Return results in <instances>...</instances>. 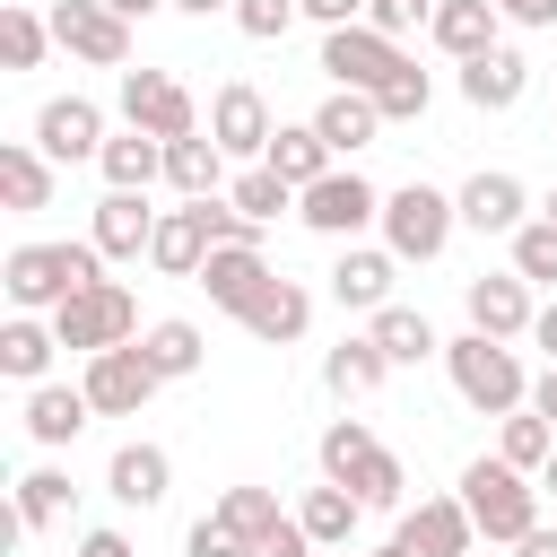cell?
I'll use <instances>...</instances> for the list:
<instances>
[{
	"instance_id": "obj_1",
	"label": "cell",
	"mask_w": 557,
	"mask_h": 557,
	"mask_svg": "<svg viewBox=\"0 0 557 557\" xmlns=\"http://www.w3.org/2000/svg\"><path fill=\"white\" fill-rule=\"evenodd\" d=\"M96 278H104V252L87 235H70V244H9V261H0V296L17 313H61Z\"/></svg>"
},
{
	"instance_id": "obj_2",
	"label": "cell",
	"mask_w": 557,
	"mask_h": 557,
	"mask_svg": "<svg viewBox=\"0 0 557 557\" xmlns=\"http://www.w3.org/2000/svg\"><path fill=\"white\" fill-rule=\"evenodd\" d=\"M444 374H453L461 409H479V418H513V409H531V374H522V348H513V339L461 331V339H444Z\"/></svg>"
},
{
	"instance_id": "obj_3",
	"label": "cell",
	"mask_w": 557,
	"mask_h": 557,
	"mask_svg": "<svg viewBox=\"0 0 557 557\" xmlns=\"http://www.w3.org/2000/svg\"><path fill=\"white\" fill-rule=\"evenodd\" d=\"M461 505H470L479 540H496V548H522V540L540 531V479L513 470V461H496V453H479V461L461 470Z\"/></svg>"
},
{
	"instance_id": "obj_4",
	"label": "cell",
	"mask_w": 557,
	"mask_h": 557,
	"mask_svg": "<svg viewBox=\"0 0 557 557\" xmlns=\"http://www.w3.org/2000/svg\"><path fill=\"white\" fill-rule=\"evenodd\" d=\"M453 226H461V200H453V191H435V183L383 191V252H392V261H444Z\"/></svg>"
},
{
	"instance_id": "obj_5",
	"label": "cell",
	"mask_w": 557,
	"mask_h": 557,
	"mask_svg": "<svg viewBox=\"0 0 557 557\" xmlns=\"http://www.w3.org/2000/svg\"><path fill=\"white\" fill-rule=\"evenodd\" d=\"M52 331H61V348H78V357L131 348V339H139V296H131L122 278H96V287H78V296L52 313Z\"/></svg>"
},
{
	"instance_id": "obj_6",
	"label": "cell",
	"mask_w": 557,
	"mask_h": 557,
	"mask_svg": "<svg viewBox=\"0 0 557 557\" xmlns=\"http://www.w3.org/2000/svg\"><path fill=\"white\" fill-rule=\"evenodd\" d=\"M122 131H148V139H191V131H209L200 122V104H191V87L174 78V70H122Z\"/></svg>"
},
{
	"instance_id": "obj_7",
	"label": "cell",
	"mask_w": 557,
	"mask_h": 557,
	"mask_svg": "<svg viewBox=\"0 0 557 557\" xmlns=\"http://www.w3.org/2000/svg\"><path fill=\"white\" fill-rule=\"evenodd\" d=\"M296 218H305L313 235H331V244H357L366 226H383V191H374L357 165H331L313 191H296Z\"/></svg>"
},
{
	"instance_id": "obj_8",
	"label": "cell",
	"mask_w": 557,
	"mask_h": 557,
	"mask_svg": "<svg viewBox=\"0 0 557 557\" xmlns=\"http://www.w3.org/2000/svg\"><path fill=\"white\" fill-rule=\"evenodd\" d=\"M400 61H409V52H400L383 26H339V35H322V78L348 87V96H383Z\"/></svg>"
},
{
	"instance_id": "obj_9",
	"label": "cell",
	"mask_w": 557,
	"mask_h": 557,
	"mask_svg": "<svg viewBox=\"0 0 557 557\" xmlns=\"http://www.w3.org/2000/svg\"><path fill=\"white\" fill-rule=\"evenodd\" d=\"M209 139L226 148V165H261V157H270V139H278L270 96H261L252 78H226V87L209 96Z\"/></svg>"
},
{
	"instance_id": "obj_10",
	"label": "cell",
	"mask_w": 557,
	"mask_h": 557,
	"mask_svg": "<svg viewBox=\"0 0 557 557\" xmlns=\"http://www.w3.org/2000/svg\"><path fill=\"white\" fill-rule=\"evenodd\" d=\"M52 44L87 70H122L131 61V17H113L104 0H52Z\"/></svg>"
},
{
	"instance_id": "obj_11",
	"label": "cell",
	"mask_w": 557,
	"mask_h": 557,
	"mask_svg": "<svg viewBox=\"0 0 557 557\" xmlns=\"http://www.w3.org/2000/svg\"><path fill=\"white\" fill-rule=\"evenodd\" d=\"M78 392L96 400V418H139L165 383H157V366H148V357H139V339H131V348L87 357V366H78Z\"/></svg>"
},
{
	"instance_id": "obj_12",
	"label": "cell",
	"mask_w": 557,
	"mask_h": 557,
	"mask_svg": "<svg viewBox=\"0 0 557 557\" xmlns=\"http://www.w3.org/2000/svg\"><path fill=\"white\" fill-rule=\"evenodd\" d=\"M461 313H470V331H487V339H531V322H540L531 278H513V270H479V278H461Z\"/></svg>"
},
{
	"instance_id": "obj_13",
	"label": "cell",
	"mask_w": 557,
	"mask_h": 557,
	"mask_svg": "<svg viewBox=\"0 0 557 557\" xmlns=\"http://www.w3.org/2000/svg\"><path fill=\"white\" fill-rule=\"evenodd\" d=\"M453 200H461V226H470V235H505V244H513V235L531 226V191H522V174H505V165H479Z\"/></svg>"
},
{
	"instance_id": "obj_14",
	"label": "cell",
	"mask_w": 557,
	"mask_h": 557,
	"mask_svg": "<svg viewBox=\"0 0 557 557\" xmlns=\"http://www.w3.org/2000/svg\"><path fill=\"white\" fill-rule=\"evenodd\" d=\"M35 148H44L52 165L104 157V104H96V96H52V104L35 113Z\"/></svg>"
},
{
	"instance_id": "obj_15",
	"label": "cell",
	"mask_w": 557,
	"mask_h": 557,
	"mask_svg": "<svg viewBox=\"0 0 557 557\" xmlns=\"http://www.w3.org/2000/svg\"><path fill=\"white\" fill-rule=\"evenodd\" d=\"M270 278H278V270H270V252H261V244H218V252L200 261V278H191V287H209V305L244 322V313L261 305V287H270Z\"/></svg>"
},
{
	"instance_id": "obj_16",
	"label": "cell",
	"mask_w": 557,
	"mask_h": 557,
	"mask_svg": "<svg viewBox=\"0 0 557 557\" xmlns=\"http://www.w3.org/2000/svg\"><path fill=\"white\" fill-rule=\"evenodd\" d=\"M165 487H174V453H165V444H148V435L113 444V461H104V496H113V505L157 513V505H165Z\"/></svg>"
},
{
	"instance_id": "obj_17",
	"label": "cell",
	"mask_w": 557,
	"mask_h": 557,
	"mask_svg": "<svg viewBox=\"0 0 557 557\" xmlns=\"http://www.w3.org/2000/svg\"><path fill=\"white\" fill-rule=\"evenodd\" d=\"M157 218H165V209H148V191H104L96 218H87V244H96L104 261H148Z\"/></svg>"
},
{
	"instance_id": "obj_18",
	"label": "cell",
	"mask_w": 557,
	"mask_h": 557,
	"mask_svg": "<svg viewBox=\"0 0 557 557\" xmlns=\"http://www.w3.org/2000/svg\"><path fill=\"white\" fill-rule=\"evenodd\" d=\"M392 278H400V261H392L383 244H339V261H331V305L374 322V313L392 305Z\"/></svg>"
},
{
	"instance_id": "obj_19",
	"label": "cell",
	"mask_w": 557,
	"mask_h": 557,
	"mask_svg": "<svg viewBox=\"0 0 557 557\" xmlns=\"http://www.w3.org/2000/svg\"><path fill=\"white\" fill-rule=\"evenodd\" d=\"M409 557H470V540H479V522H470V505L461 496H418L409 513H400V531H392Z\"/></svg>"
},
{
	"instance_id": "obj_20",
	"label": "cell",
	"mask_w": 557,
	"mask_h": 557,
	"mask_svg": "<svg viewBox=\"0 0 557 557\" xmlns=\"http://www.w3.org/2000/svg\"><path fill=\"white\" fill-rule=\"evenodd\" d=\"M426 44H435L444 61H479V52L505 44V17H496V0H435Z\"/></svg>"
},
{
	"instance_id": "obj_21",
	"label": "cell",
	"mask_w": 557,
	"mask_h": 557,
	"mask_svg": "<svg viewBox=\"0 0 557 557\" xmlns=\"http://www.w3.org/2000/svg\"><path fill=\"white\" fill-rule=\"evenodd\" d=\"M522 96H531V61H522L513 44H496V52L461 61V104H470V113H513Z\"/></svg>"
},
{
	"instance_id": "obj_22",
	"label": "cell",
	"mask_w": 557,
	"mask_h": 557,
	"mask_svg": "<svg viewBox=\"0 0 557 557\" xmlns=\"http://www.w3.org/2000/svg\"><path fill=\"white\" fill-rule=\"evenodd\" d=\"M218 244H209V218H200V200H183V209H165L157 218V244H148V270H165V278H200V261H209Z\"/></svg>"
},
{
	"instance_id": "obj_23",
	"label": "cell",
	"mask_w": 557,
	"mask_h": 557,
	"mask_svg": "<svg viewBox=\"0 0 557 557\" xmlns=\"http://www.w3.org/2000/svg\"><path fill=\"white\" fill-rule=\"evenodd\" d=\"M383 383H392V357H383L366 331H348L339 348H322V392H331V400H374Z\"/></svg>"
},
{
	"instance_id": "obj_24",
	"label": "cell",
	"mask_w": 557,
	"mask_h": 557,
	"mask_svg": "<svg viewBox=\"0 0 557 557\" xmlns=\"http://www.w3.org/2000/svg\"><path fill=\"white\" fill-rule=\"evenodd\" d=\"M87 418H96V400H87L78 383H35V392H26V435H35L44 453L78 444V435H87Z\"/></svg>"
},
{
	"instance_id": "obj_25",
	"label": "cell",
	"mask_w": 557,
	"mask_h": 557,
	"mask_svg": "<svg viewBox=\"0 0 557 557\" xmlns=\"http://www.w3.org/2000/svg\"><path fill=\"white\" fill-rule=\"evenodd\" d=\"M305 122L322 131V148H331V157H357V148H374V139H383V113H374V96H348V87H331V96H322Z\"/></svg>"
},
{
	"instance_id": "obj_26",
	"label": "cell",
	"mask_w": 557,
	"mask_h": 557,
	"mask_svg": "<svg viewBox=\"0 0 557 557\" xmlns=\"http://www.w3.org/2000/svg\"><path fill=\"white\" fill-rule=\"evenodd\" d=\"M0 209H9V218L52 209V157H44L35 139H0Z\"/></svg>"
},
{
	"instance_id": "obj_27",
	"label": "cell",
	"mask_w": 557,
	"mask_h": 557,
	"mask_svg": "<svg viewBox=\"0 0 557 557\" xmlns=\"http://www.w3.org/2000/svg\"><path fill=\"white\" fill-rule=\"evenodd\" d=\"M244 331H252V339H270V348H287V339H305V331H313V287L278 270V278L261 287V305L244 313Z\"/></svg>"
},
{
	"instance_id": "obj_28",
	"label": "cell",
	"mask_w": 557,
	"mask_h": 557,
	"mask_svg": "<svg viewBox=\"0 0 557 557\" xmlns=\"http://www.w3.org/2000/svg\"><path fill=\"white\" fill-rule=\"evenodd\" d=\"M52 348H61L52 322H35V313H9V322H0V374H9V383H26V392L52 383Z\"/></svg>"
},
{
	"instance_id": "obj_29",
	"label": "cell",
	"mask_w": 557,
	"mask_h": 557,
	"mask_svg": "<svg viewBox=\"0 0 557 557\" xmlns=\"http://www.w3.org/2000/svg\"><path fill=\"white\" fill-rule=\"evenodd\" d=\"M261 165H270L287 191H313V183H322L339 157L322 148V131H313V122H278V139H270V157H261Z\"/></svg>"
},
{
	"instance_id": "obj_30",
	"label": "cell",
	"mask_w": 557,
	"mask_h": 557,
	"mask_svg": "<svg viewBox=\"0 0 557 557\" xmlns=\"http://www.w3.org/2000/svg\"><path fill=\"white\" fill-rule=\"evenodd\" d=\"M165 183H174L183 200H218L235 174H226V148H218L209 131H191V139H174V148H165Z\"/></svg>"
},
{
	"instance_id": "obj_31",
	"label": "cell",
	"mask_w": 557,
	"mask_h": 557,
	"mask_svg": "<svg viewBox=\"0 0 557 557\" xmlns=\"http://www.w3.org/2000/svg\"><path fill=\"white\" fill-rule=\"evenodd\" d=\"M139 357L157 366V383H191V374H200V357H209V339H200V322L165 313V322H148V331H139Z\"/></svg>"
},
{
	"instance_id": "obj_32",
	"label": "cell",
	"mask_w": 557,
	"mask_h": 557,
	"mask_svg": "<svg viewBox=\"0 0 557 557\" xmlns=\"http://www.w3.org/2000/svg\"><path fill=\"white\" fill-rule=\"evenodd\" d=\"M96 174H104V191H148V183H165V139H148V131H122V139H104Z\"/></svg>"
},
{
	"instance_id": "obj_33",
	"label": "cell",
	"mask_w": 557,
	"mask_h": 557,
	"mask_svg": "<svg viewBox=\"0 0 557 557\" xmlns=\"http://www.w3.org/2000/svg\"><path fill=\"white\" fill-rule=\"evenodd\" d=\"M366 339H374L392 366H426V357H444V339H435V322H426L418 305H383V313L366 322Z\"/></svg>"
},
{
	"instance_id": "obj_34",
	"label": "cell",
	"mask_w": 557,
	"mask_h": 557,
	"mask_svg": "<svg viewBox=\"0 0 557 557\" xmlns=\"http://www.w3.org/2000/svg\"><path fill=\"white\" fill-rule=\"evenodd\" d=\"M296 522H305V540L313 548H357V522H366V505L348 496V487H305V505H296Z\"/></svg>"
},
{
	"instance_id": "obj_35",
	"label": "cell",
	"mask_w": 557,
	"mask_h": 557,
	"mask_svg": "<svg viewBox=\"0 0 557 557\" xmlns=\"http://www.w3.org/2000/svg\"><path fill=\"white\" fill-rule=\"evenodd\" d=\"M348 496H357L366 513H409V470H400V453L374 444V453L348 470Z\"/></svg>"
},
{
	"instance_id": "obj_36",
	"label": "cell",
	"mask_w": 557,
	"mask_h": 557,
	"mask_svg": "<svg viewBox=\"0 0 557 557\" xmlns=\"http://www.w3.org/2000/svg\"><path fill=\"white\" fill-rule=\"evenodd\" d=\"M70 496H78V487H70V470L35 461V470L17 479V531H26V540H44V531H52L61 513H70Z\"/></svg>"
},
{
	"instance_id": "obj_37",
	"label": "cell",
	"mask_w": 557,
	"mask_h": 557,
	"mask_svg": "<svg viewBox=\"0 0 557 557\" xmlns=\"http://www.w3.org/2000/svg\"><path fill=\"white\" fill-rule=\"evenodd\" d=\"M52 52V17H35L26 0H0V70H44Z\"/></svg>"
},
{
	"instance_id": "obj_38",
	"label": "cell",
	"mask_w": 557,
	"mask_h": 557,
	"mask_svg": "<svg viewBox=\"0 0 557 557\" xmlns=\"http://www.w3.org/2000/svg\"><path fill=\"white\" fill-rule=\"evenodd\" d=\"M548 453H557V426L540 418V409H513L505 426H496V461H513V470H548Z\"/></svg>"
},
{
	"instance_id": "obj_39",
	"label": "cell",
	"mask_w": 557,
	"mask_h": 557,
	"mask_svg": "<svg viewBox=\"0 0 557 557\" xmlns=\"http://www.w3.org/2000/svg\"><path fill=\"white\" fill-rule=\"evenodd\" d=\"M366 453H374V426H366V418H331V426H322V444H313V461H322V479H331V487H348V470H357Z\"/></svg>"
},
{
	"instance_id": "obj_40",
	"label": "cell",
	"mask_w": 557,
	"mask_h": 557,
	"mask_svg": "<svg viewBox=\"0 0 557 557\" xmlns=\"http://www.w3.org/2000/svg\"><path fill=\"white\" fill-rule=\"evenodd\" d=\"M226 200H235V209H244L252 226H270L278 209H296V191H287V183H278L270 165H235V183H226Z\"/></svg>"
},
{
	"instance_id": "obj_41",
	"label": "cell",
	"mask_w": 557,
	"mask_h": 557,
	"mask_svg": "<svg viewBox=\"0 0 557 557\" xmlns=\"http://www.w3.org/2000/svg\"><path fill=\"white\" fill-rule=\"evenodd\" d=\"M209 513H218V522H226V531H244V540H270V531H278V522H287V513H278V496H270V487H226V496H218V505H209Z\"/></svg>"
},
{
	"instance_id": "obj_42",
	"label": "cell",
	"mask_w": 557,
	"mask_h": 557,
	"mask_svg": "<svg viewBox=\"0 0 557 557\" xmlns=\"http://www.w3.org/2000/svg\"><path fill=\"white\" fill-rule=\"evenodd\" d=\"M426 104H435V78H426L418 61H400V70H392V87L374 96V113H383V131H392V122H426Z\"/></svg>"
},
{
	"instance_id": "obj_43",
	"label": "cell",
	"mask_w": 557,
	"mask_h": 557,
	"mask_svg": "<svg viewBox=\"0 0 557 557\" xmlns=\"http://www.w3.org/2000/svg\"><path fill=\"white\" fill-rule=\"evenodd\" d=\"M513 278H531V287H557V218H531L522 235H513V261H505Z\"/></svg>"
},
{
	"instance_id": "obj_44",
	"label": "cell",
	"mask_w": 557,
	"mask_h": 557,
	"mask_svg": "<svg viewBox=\"0 0 557 557\" xmlns=\"http://www.w3.org/2000/svg\"><path fill=\"white\" fill-rule=\"evenodd\" d=\"M305 9L296 0H235V26L252 35V44H287V26H296Z\"/></svg>"
},
{
	"instance_id": "obj_45",
	"label": "cell",
	"mask_w": 557,
	"mask_h": 557,
	"mask_svg": "<svg viewBox=\"0 0 557 557\" xmlns=\"http://www.w3.org/2000/svg\"><path fill=\"white\" fill-rule=\"evenodd\" d=\"M183 557H252V540H244V531H226L218 513H200V522L183 531Z\"/></svg>"
},
{
	"instance_id": "obj_46",
	"label": "cell",
	"mask_w": 557,
	"mask_h": 557,
	"mask_svg": "<svg viewBox=\"0 0 557 557\" xmlns=\"http://www.w3.org/2000/svg\"><path fill=\"white\" fill-rule=\"evenodd\" d=\"M426 17H435V0H366V26H383L392 44H400L409 26H426Z\"/></svg>"
},
{
	"instance_id": "obj_47",
	"label": "cell",
	"mask_w": 557,
	"mask_h": 557,
	"mask_svg": "<svg viewBox=\"0 0 557 557\" xmlns=\"http://www.w3.org/2000/svg\"><path fill=\"white\" fill-rule=\"evenodd\" d=\"M296 9H305L322 35H339V26H366V0H296Z\"/></svg>"
},
{
	"instance_id": "obj_48",
	"label": "cell",
	"mask_w": 557,
	"mask_h": 557,
	"mask_svg": "<svg viewBox=\"0 0 557 557\" xmlns=\"http://www.w3.org/2000/svg\"><path fill=\"white\" fill-rule=\"evenodd\" d=\"M252 557H313V540H305V522L287 513V522H278L270 540H252Z\"/></svg>"
},
{
	"instance_id": "obj_49",
	"label": "cell",
	"mask_w": 557,
	"mask_h": 557,
	"mask_svg": "<svg viewBox=\"0 0 557 557\" xmlns=\"http://www.w3.org/2000/svg\"><path fill=\"white\" fill-rule=\"evenodd\" d=\"M505 26H557V0H496Z\"/></svg>"
},
{
	"instance_id": "obj_50",
	"label": "cell",
	"mask_w": 557,
	"mask_h": 557,
	"mask_svg": "<svg viewBox=\"0 0 557 557\" xmlns=\"http://www.w3.org/2000/svg\"><path fill=\"white\" fill-rule=\"evenodd\" d=\"M78 557H139V548H131V531H87Z\"/></svg>"
},
{
	"instance_id": "obj_51",
	"label": "cell",
	"mask_w": 557,
	"mask_h": 557,
	"mask_svg": "<svg viewBox=\"0 0 557 557\" xmlns=\"http://www.w3.org/2000/svg\"><path fill=\"white\" fill-rule=\"evenodd\" d=\"M531 409L557 426V366H540V374H531Z\"/></svg>"
},
{
	"instance_id": "obj_52",
	"label": "cell",
	"mask_w": 557,
	"mask_h": 557,
	"mask_svg": "<svg viewBox=\"0 0 557 557\" xmlns=\"http://www.w3.org/2000/svg\"><path fill=\"white\" fill-rule=\"evenodd\" d=\"M531 339H540V348H548V366H557V296L540 305V322H531Z\"/></svg>"
},
{
	"instance_id": "obj_53",
	"label": "cell",
	"mask_w": 557,
	"mask_h": 557,
	"mask_svg": "<svg viewBox=\"0 0 557 557\" xmlns=\"http://www.w3.org/2000/svg\"><path fill=\"white\" fill-rule=\"evenodd\" d=\"M104 9H113V17H131V26H139V17H157V9H174V0H104Z\"/></svg>"
},
{
	"instance_id": "obj_54",
	"label": "cell",
	"mask_w": 557,
	"mask_h": 557,
	"mask_svg": "<svg viewBox=\"0 0 557 557\" xmlns=\"http://www.w3.org/2000/svg\"><path fill=\"white\" fill-rule=\"evenodd\" d=\"M513 557H557V531H548V522H540V531H531V540H522V548H513Z\"/></svg>"
},
{
	"instance_id": "obj_55",
	"label": "cell",
	"mask_w": 557,
	"mask_h": 557,
	"mask_svg": "<svg viewBox=\"0 0 557 557\" xmlns=\"http://www.w3.org/2000/svg\"><path fill=\"white\" fill-rule=\"evenodd\" d=\"M174 9H183V17H218V9L235 17V0H174Z\"/></svg>"
},
{
	"instance_id": "obj_56",
	"label": "cell",
	"mask_w": 557,
	"mask_h": 557,
	"mask_svg": "<svg viewBox=\"0 0 557 557\" xmlns=\"http://www.w3.org/2000/svg\"><path fill=\"white\" fill-rule=\"evenodd\" d=\"M357 557H409V548H400V540H383V548H357Z\"/></svg>"
},
{
	"instance_id": "obj_57",
	"label": "cell",
	"mask_w": 557,
	"mask_h": 557,
	"mask_svg": "<svg viewBox=\"0 0 557 557\" xmlns=\"http://www.w3.org/2000/svg\"><path fill=\"white\" fill-rule=\"evenodd\" d=\"M540 496H557V453H548V470H540Z\"/></svg>"
},
{
	"instance_id": "obj_58",
	"label": "cell",
	"mask_w": 557,
	"mask_h": 557,
	"mask_svg": "<svg viewBox=\"0 0 557 557\" xmlns=\"http://www.w3.org/2000/svg\"><path fill=\"white\" fill-rule=\"evenodd\" d=\"M540 218H557V191H548V200H540Z\"/></svg>"
},
{
	"instance_id": "obj_59",
	"label": "cell",
	"mask_w": 557,
	"mask_h": 557,
	"mask_svg": "<svg viewBox=\"0 0 557 557\" xmlns=\"http://www.w3.org/2000/svg\"><path fill=\"white\" fill-rule=\"evenodd\" d=\"M331 557H357V548H331Z\"/></svg>"
}]
</instances>
